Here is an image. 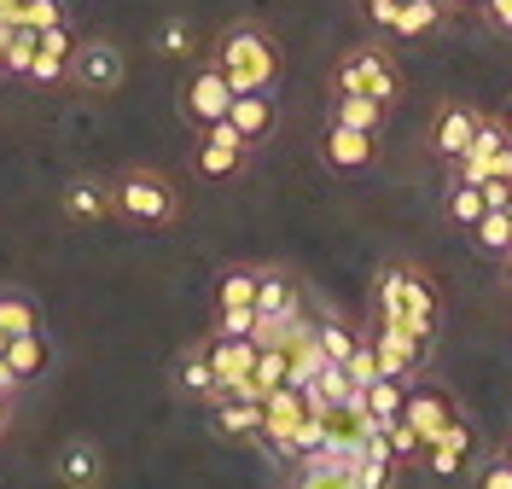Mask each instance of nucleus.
<instances>
[{
    "instance_id": "nucleus-1",
    "label": "nucleus",
    "mask_w": 512,
    "mask_h": 489,
    "mask_svg": "<svg viewBox=\"0 0 512 489\" xmlns=\"http://www.w3.org/2000/svg\"><path fill=\"white\" fill-rule=\"evenodd\" d=\"M373 315L396 326H414V332H431L437 338V321H443V303H437V286L419 274L414 262H390L379 274V292H373Z\"/></svg>"
},
{
    "instance_id": "nucleus-2",
    "label": "nucleus",
    "mask_w": 512,
    "mask_h": 489,
    "mask_svg": "<svg viewBox=\"0 0 512 489\" xmlns=\"http://www.w3.org/2000/svg\"><path fill=\"white\" fill-rule=\"evenodd\" d=\"M216 65L227 70V82H233V94H274V82H280V41L262 30V24H233V30L216 41Z\"/></svg>"
},
{
    "instance_id": "nucleus-3",
    "label": "nucleus",
    "mask_w": 512,
    "mask_h": 489,
    "mask_svg": "<svg viewBox=\"0 0 512 489\" xmlns=\"http://www.w3.org/2000/svg\"><path fill=\"white\" fill-rule=\"evenodd\" d=\"M111 210L128 216V222H140V228H169L181 216V198H175V187L163 181L158 169H128V175L111 181Z\"/></svg>"
},
{
    "instance_id": "nucleus-4",
    "label": "nucleus",
    "mask_w": 512,
    "mask_h": 489,
    "mask_svg": "<svg viewBox=\"0 0 512 489\" xmlns=\"http://www.w3.org/2000/svg\"><path fill=\"white\" fill-rule=\"evenodd\" d=\"M332 88L338 94H373V99H390L402 94V70H396V59L384 53V47H373V41H355L350 53L338 59V70H332Z\"/></svg>"
},
{
    "instance_id": "nucleus-5",
    "label": "nucleus",
    "mask_w": 512,
    "mask_h": 489,
    "mask_svg": "<svg viewBox=\"0 0 512 489\" xmlns=\"http://www.w3.org/2000/svg\"><path fill=\"white\" fill-rule=\"evenodd\" d=\"M367 338H373L379 373H390V379H414L419 367L431 361V332H414V326H396V321H379L373 315Z\"/></svg>"
},
{
    "instance_id": "nucleus-6",
    "label": "nucleus",
    "mask_w": 512,
    "mask_h": 489,
    "mask_svg": "<svg viewBox=\"0 0 512 489\" xmlns=\"http://www.w3.org/2000/svg\"><path fill=\"white\" fill-rule=\"evenodd\" d=\"M227 105H233V82H227V70L210 59V65H198L187 76V88H181V111H187V123L198 134L210 129V123H222Z\"/></svg>"
},
{
    "instance_id": "nucleus-7",
    "label": "nucleus",
    "mask_w": 512,
    "mask_h": 489,
    "mask_svg": "<svg viewBox=\"0 0 512 489\" xmlns=\"http://www.w3.org/2000/svg\"><path fill=\"white\" fill-rule=\"evenodd\" d=\"M309 408H315L309 391H303V385H291V379L280 385V391H268V396H262V437H256V449H268V455L280 460V455H286V437L297 431V420H303Z\"/></svg>"
},
{
    "instance_id": "nucleus-8",
    "label": "nucleus",
    "mask_w": 512,
    "mask_h": 489,
    "mask_svg": "<svg viewBox=\"0 0 512 489\" xmlns=\"http://www.w3.org/2000/svg\"><path fill=\"white\" fill-rule=\"evenodd\" d=\"M402 420H414V431L431 443V437H443L448 420H460V402L448 396V385L437 379H408V396H402Z\"/></svg>"
},
{
    "instance_id": "nucleus-9",
    "label": "nucleus",
    "mask_w": 512,
    "mask_h": 489,
    "mask_svg": "<svg viewBox=\"0 0 512 489\" xmlns=\"http://www.w3.org/2000/svg\"><path fill=\"white\" fill-rule=\"evenodd\" d=\"M204 350H210V367H216V396L251 385V367H256V356H262L256 332H216Z\"/></svg>"
},
{
    "instance_id": "nucleus-10",
    "label": "nucleus",
    "mask_w": 512,
    "mask_h": 489,
    "mask_svg": "<svg viewBox=\"0 0 512 489\" xmlns=\"http://www.w3.org/2000/svg\"><path fill=\"white\" fill-rule=\"evenodd\" d=\"M70 76H76V88H88V94H117L123 88V47H111V41H88V47H76L70 53Z\"/></svg>"
},
{
    "instance_id": "nucleus-11",
    "label": "nucleus",
    "mask_w": 512,
    "mask_h": 489,
    "mask_svg": "<svg viewBox=\"0 0 512 489\" xmlns=\"http://www.w3.org/2000/svg\"><path fill=\"white\" fill-rule=\"evenodd\" d=\"M419 460H425V472H431V478H460V472L478 460V431H472V420H466V414H460V420H448V431H443V437H431Z\"/></svg>"
},
{
    "instance_id": "nucleus-12",
    "label": "nucleus",
    "mask_w": 512,
    "mask_h": 489,
    "mask_svg": "<svg viewBox=\"0 0 512 489\" xmlns=\"http://www.w3.org/2000/svg\"><path fill=\"white\" fill-rule=\"evenodd\" d=\"M245 152H251V146H245L239 129L222 117V123H210L204 140H198V175H204V181H227V175L245 169Z\"/></svg>"
},
{
    "instance_id": "nucleus-13",
    "label": "nucleus",
    "mask_w": 512,
    "mask_h": 489,
    "mask_svg": "<svg viewBox=\"0 0 512 489\" xmlns=\"http://www.w3.org/2000/svg\"><path fill=\"white\" fill-rule=\"evenodd\" d=\"M483 111L478 105H466V99H448V105H437V117H431V146H437V158H460L466 146H472V134H478Z\"/></svg>"
},
{
    "instance_id": "nucleus-14",
    "label": "nucleus",
    "mask_w": 512,
    "mask_h": 489,
    "mask_svg": "<svg viewBox=\"0 0 512 489\" xmlns=\"http://www.w3.org/2000/svg\"><path fill=\"white\" fill-rule=\"evenodd\" d=\"M291 315H303V292L286 268H256V321L286 326Z\"/></svg>"
},
{
    "instance_id": "nucleus-15",
    "label": "nucleus",
    "mask_w": 512,
    "mask_h": 489,
    "mask_svg": "<svg viewBox=\"0 0 512 489\" xmlns=\"http://www.w3.org/2000/svg\"><path fill=\"white\" fill-rule=\"evenodd\" d=\"M379 152V134H361V129H344V123H332V129L320 134V163L326 169H338V175H355V169H367Z\"/></svg>"
},
{
    "instance_id": "nucleus-16",
    "label": "nucleus",
    "mask_w": 512,
    "mask_h": 489,
    "mask_svg": "<svg viewBox=\"0 0 512 489\" xmlns=\"http://www.w3.org/2000/svg\"><path fill=\"white\" fill-rule=\"evenodd\" d=\"M210 425H216V437L256 443L262 437V402L256 396H210Z\"/></svg>"
},
{
    "instance_id": "nucleus-17",
    "label": "nucleus",
    "mask_w": 512,
    "mask_h": 489,
    "mask_svg": "<svg viewBox=\"0 0 512 489\" xmlns=\"http://www.w3.org/2000/svg\"><path fill=\"white\" fill-rule=\"evenodd\" d=\"M227 123L239 129V140H245V146H262V140L274 134V123H280L274 94H262V88H251V94H233V105H227Z\"/></svg>"
},
{
    "instance_id": "nucleus-18",
    "label": "nucleus",
    "mask_w": 512,
    "mask_h": 489,
    "mask_svg": "<svg viewBox=\"0 0 512 489\" xmlns=\"http://www.w3.org/2000/svg\"><path fill=\"white\" fill-rule=\"evenodd\" d=\"M443 0H396V18H390V35L402 41H425V35L443 30Z\"/></svg>"
},
{
    "instance_id": "nucleus-19",
    "label": "nucleus",
    "mask_w": 512,
    "mask_h": 489,
    "mask_svg": "<svg viewBox=\"0 0 512 489\" xmlns=\"http://www.w3.org/2000/svg\"><path fill=\"white\" fill-rule=\"evenodd\" d=\"M384 99L373 94H338L332 88V123H344V129H361V134H379L384 129Z\"/></svg>"
},
{
    "instance_id": "nucleus-20",
    "label": "nucleus",
    "mask_w": 512,
    "mask_h": 489,
    "mask_svg": "<svg viewBox=\"0 0 512 489\" xmlns=\"http://www.w3.org/2000/svg\"><path fill=\"white\" fill-rule=\"evenodd\" d=\"M64 216H76V222H105L111 216V187L105 181H70L64 187Z\"/></svg>"
},
{
    "instance_id": "nucleus-21",
    "label": "nucleus",
    "mask_w": 512,
    "mask_h": 489,
    "mask_svg": "<svg viewBox=\"0 0 512 489\" xmlns=\"http://www.w3.org/2000/svg\"><path fill=\"white\" fill-rule=\"evenodd\" d=\"M0 356H6V367H12V373H18V385H24V379H35V373H47V338H41V326H35V332H12Z\"/></svg>"
},
{
    "instance_id": "nucleus-22",
    "label": "nucleus",
    "mask_w": 512,
    "mask_h": 489,
    "mask_svg": "<svg viewBox=\"0 0 512 489\" xmlns=\"http://www.w3.org/2000/svg\"><path fill=\"white\" fill-rule=\"evenodd\" d=\"M105 478V460H99L94 443H64L59 449V484H76V489H88Z\"/></svg>"
},
{
    "instance_id": "nucleus-23",
    "label": "nucleus",
    "mask_w": 512,
    "mask_h": 489,
    "mask_svg": "<svg viewBox=\"0 0 512 489\" xmlns=\"http://www.w3.org/2000/svg\"><path fill=\"white\" fill-rule=\"evenodd\" d=\"M402 396H408V379H390V373H379V379L361 391V414H367V420H379V425H390L396 414H402Z\"/></svg>"
},
{
    "instance_id": "nucleus-24",
    "label": "nucleus",
    "mask_w": 512,
    "mask_h": 489,
    "mask_svg": "<svg viewBox=\"0 0 512 489\" xmlns=\"http://www.w3.org/2000/svg\"><path fill=\"white\" fill-rule=\"evenodd\" d=\"M175 385H181L187 396H204V402L216 396V367H210V350H204V344H192L187 356H181V367H175Z\"/></svg>"
},
{
    "instance_id": "nucleus-25",
    "label": "nucleus",
    "mask_w": 512,
    "mask_h": 489,
    "mask_svg": "<svg viewBox=\"0 0 512 489\" xmlns=\"http://www.w3.org/2000/svg\"><path fill=\"white\" fill-rule=\"evenodd\" d=\"M483 210H489V198H483L478 181H454V187H448V222H454V228L472 233Z\"/></svg>"
},
{
    "instance_id": "nucleus-26",
    "label": "nucleus",
    "mask_w": 512,
    "mask_h": 489,
    "mask_svg": "<svg viewBox=\"0 0 512 489\" xmlns=\"http://www.w3.org/2000/svg\"><path fill=\"white\" fill-rule=\"evenodd\" d=\"M315 344H320V356H326V361H350L355 344H361V332L344 326L338 315H320V321H315Z\"/></svg>"
},
{
    "instance_id": "nucleus-27",
    "label": "nucleus",
    "mask_w": 512,
    "mask_h": 489,
    "mask_svg": "<svg viewBox=\"0 0 512 489\" xmlns=\"http://www.w3.org/2000/svg\"><path fill=\"white\" fill-rule=\"evenodd\" d=\"M239 303H256V268H245V262L216 274V309H239Z\"/></svg>"
},
{
    "instance_id": "nucleus-28",
    "label": "nucleus",
    "mask_w": 512,
    "mask_h": 489,
    "mask_svg": "<svg viewBox=\"0 0 512 489\" xmlns=\"http://www.w3.org/2000/svg\"><path fill=\"white\" fill-rule=\"evenodd\" d=\"M472 239H478L483 257H507L512 251V210H483L478 228H472Z\"/></svg>"
},
{
    "instance_id": "nucleus-29",
    "label": "nucleus",
    "mask_w": 512,
    "mask_h": 489,
    "mask_svg": "<svg viewBox=\"0 0 512 489\" xmlns=\"http://www.w3.org/2000/svg\"><path fill=\"white\" fill-rule=\"evenodd\" d=\"M35 47H41V30H30V24H18V30L6 35V65H0V70H12V76H30Z\"/></svg>"
},
{
    "instance_id": "nucleus-30",
    "label": "nucleus",
    "mask_w": 512,
    "mask_h": 489,
    "mask_svg": "<svg viewBox=\"0 0 512 489\" xmlns=\"http://www.w3.org/2000/svg\"><path fill=\"white\" fill-rule=\"evenodd\" d=\"M158 53L163 59H192V53H198V30H192L187 18H169L158 30Z\"/></svg>"
},
{
    "instance_id": "nucleus-31",
    "label": "nucleus",
    "mask_w": 512,
    "mask_h": 489,
    "mask_svg": "<svg viewBox=\"0 0 512 489\" xmlns=\"http://www.w3.org/2000/svg\"><path fill=\"white\" fill-rule=\"evenodd\" d=\"M384 437H390V455H396V466H408V460L425 455V437H419L414 420H402V414H396V420L384 425Z\"/></svg>"
},
{
    "instance_id": "nucleus-32",
    "label": "nucleus",
    "mask_w": 512,
    "mask_h": 489,
    "mask_svg": "<svg viewBox=\"0 0 512 489\" xmlns=\"http://www.w3.org/2000/svg\"><path fill=\"white\" fill-rule=\"evenodd\" d=\"M35 303L30 297H18V292H6L0 297V332H6V338H12V332H35Z\"/></svg>"
},
{
    "instance_id": "nucleus-33",
    "label": "nucleus",
    "mask_w": 512,
    "mask_h": 489,
    "mask_svg": "<svg viewBox=\"0 0 512 489\" xmlns=\"http://www.w3.org/2000/svg\"><path fill=\"white\" fill-rule=\"evenodd\" d=\"M64 76H70V59H64V53H47V47H35L30 82H64Z\"/></svg>"
},
{
    "instance_id": "nucleus-34",
    "label": "nucleus",
    "mask_w": 512,
    "mask_h": 489,
    "mask_svg": "<svg viewBox=\"0 0 512 489\" xmlns=\"http://www.w3.org/2000/svg\"><path fill=\"white\" fill-rule=\"evenodd\" d=\"M24 24L30 30H53V24H64V6L59 0H24Z\"/></svg>"
},
{
    "instance_id": "nucleus-35",
    "label": "nucleus",
    "mask_w": 512,
    "mask_h": 489,
    "mask_svg": "<svg viewBox=\"0 0 512 489\" xmlns=\"http://www.w3.org/2000/svg\"><path fill=\"white\" fill-rule=\"evenodd\" d=\"M216 332H256V303H239V309H216Z\"/></svg>"
},
{
    "instance_id": "nucleus-36",
    "label": "nucleus",
    "mask_w": 512,
    "mask_h": 489,
    "mask_svg": "<svg viewBox=\"0 0 512 489\" xmlns=\"http://www.w3.org/2000/svg\"><path fill=\"white\" fill-rule=\"evenodd\" d=\"M361 12H367V24H373V30H390V18H396V0H361Z\"/></svg>"
},
{
    "instance_id": "nucleus-37",
    "label": "nucleus",
    "mask_w": 512,
    "mask_h": 489,
    "mask_svg": "<svg viewBox=\"0 0 512 489\" xmlns=\"http://www.w3.org/2000/svg\"><path fill=\"white\" fill-rule=\"evenodd\" d=\"M483 18H489L501 35H512V0H483Z\"/></svg>"
},
{
    "instance_id": "nucleus-38",
    "label": "nucleus",
    "mask_w": 512,
    "mask_h": 489,
    "mask_svg": "<svg viewBox=\"0 0 512 489\" xmlns=\"http://www.w3.org/2000/svg\"><path fill=\"white\" fill-rule=\"evenodd\" d=\"M483 489H512V466H507L501 455H495V466L483 472Z\"/></svg>"
},
{
    "instance_id": "nucleus-39",
    "label": "nucleus",
    "mask_w": 512,
    "mask_h": 489,
    "mask_svg": "<svg viewBox=\"0 0 512 489\" xmlns=\"http://www.w3.org/2000/svg\"><path fill=\"white\" fill-rule=\"evenodd\" d=\"M12 385H18V373L6 367V356H0V396H12Z\"/></svg>"
},
{
    "instance_id": "nucleus-40",
    "label": "nucleus",
    "mask_w": 512,
    "mask_h": 489,
    "mask_svg": "<svg viewBox=\"0 0 512 489\" xmlns=\"http://www.w3.org/2000/svg\"><path fill=\"white\" fill-rule=\"evenodd\" d=\"M501 460H507V466H512V437H507V443H501Z\"/></svg>"
},
{
    "instance_id": "nucleus-41",
    "label": "nucleus",
    "mask_w": 512,
    "mask_h": 489,
    "mask_svg": "<svg viewBox=\"0 0 512 489\" xmlns=\"http://www.w3.org/2000/svg\"><path fill=\"white\" fill-rule=\"evenodd\" d=\"M501 123H507V134H512V105H507V117H501Z\"/></svg>"
},
{
    "instance_id": "nucleus-42",
    "label": "nucleus",
    "mask_w": 512,
    "mask_h": 489,
    "mask_svg": "<svg viewBox=\"0 0 512 489\" xmlns=\"http://www.w3.org/2000/svg\"><path fill=\"white\" fill-rule=\"evenodd\" d=\"M501 262H507V280H512V251H507V257H501Z\"/></svg>"
},
{
    "instance_id": "nucleus-43",
    "label": "nucleus",
    "mask_w": 512,
    "mask_h": 489,
    "mask_svg": "<svg viewBox=\"0 0 512 489\" xmlns=\"http://www.w3.org/2000/svg\"><path fill=\"white\" fill-rule=\"evenodd\" d=\"M0 425H6V396H0Z\"/></svg>"
},
{
    "instance_id": "nucleus-44",
    "label": "nucleus",
    "mask_w": 512,
    "mask_h": 489,
    "mask_svg": "<svg viewBox=\"0 0 512 489\" xmlns=\"http://www.w3.org/2000/svg\"><path fill=\"white\" fill-rule=\"evenodd\" d=\"M0 65H6V41H0Z\"/></svg>"
},
{
    "instance_id": "nucleus-45",
    "label": "nucleus",
    "mask_w": 512,
    "mask_h": 489,
    "mask_svg": "<svg viewBox=\"0 0 512 489\" xmlns=\"http://www.w3.org/2000/svg\"><path fill=\"white\" fill-rule=\"evenodd\" d=\"M443 6H466V0H443Z\"/></svg>"
},
{
    "instance_id": "nucleus-46",
    "label": "nucleus",
    "mask_w": 512,
    "mask_h": 489,
    "mask_svg": "<svg viewBox=\"0 0 512 489\" xmlns=\"http://www.w3.org/2000/svg\"><path fill=\"white\" fill-rule=\"evenodd\" d=\"M466 6H483V0H466Z\"/></svg>"
}]
</instances>
